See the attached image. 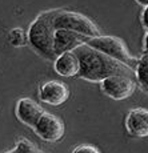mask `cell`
Instances as JSON below:
<instances>
[{
    "mask_svg": "<svg viewBox=\"0 0 148 153\" xmlns=\"http://www.w3.org/2000/svg\"><path fill=\"white\" fill-rule=\"evenodd\" d=\"M73 53L78 56L80 69L79 76L88 81H103L114 75H134L132 69L123 63L109 57V56L91 48L90 45H80L73 49Z\"/></svg>",
    "mask_w": 148,
    "mask_h": 153,
    "instance_id": "obj_1",
    "label": "cell"
},
{
    "mask_svg": "<svg viewBox=\"0 0 148 153\" xmlns=\"http://www.w3.org/2000/svg\"><path fill=\"white\" fill-rule=\"evenodd\" d=\"M143 24H144V27L148 29V5L146 7V10H144V12H143Z\"/></svg>",
    "mask_w": 148,
    "mask_h": 153,
    "instance_id": "obj_16",
    "label": "cell"
},
{
    "mask_svg": "<svg viewBox=\"0 0 148 153\" xmlns=\"http://www.w3.org/2000/svg\"><path fill=\"white\" fill-rule=\"evenodd\" d=\"M43 108L34 101L32 99L23 97L17 101L16 104V116L23 124L28 126H35L39 119L43 114Z\"/></svg>",
    "mask_w": 148,
    "mask_h": 153,
    "instance_id": "obj_9",
    "label": "cell"
},
{
    "mask_svg": "<svg viewBox=\"0 0 148 153\" xmlns=\"http://www.w3.org/2000/svg\"><path fill=\"white\" fill-rule=\"evenodd\" d=\"M5 153H16L15 151H10V152H5Z\"/></svg>",
    "mask_w": 148,
    "mask_h": 153,
    "instance_id": "obj_19",
    "label": "cell"
},
{
    "mask_svg": "<svg viewBox=\"0 0 148 153\" xmlns=\"http://www.w3.org/2000/svg\"><path fill=\"white\" fill-rule=\"evenodd\" d=\"M87 39L88 37L76 33V32L68 31V29H56L54 40V49L56 56H60L66 52H72L78 47L85 44Z\"/></svg>",
    "mask_w": 148,
    "mask_h": 153,
    "instance_id": "obj_7",
    "label": "cell"
},
{
    "mask_svg": "<svg viewBox=\"0 0 148 153\" xmlns=\"http://www.w3.org/2000/svg\"><path fill=\"white\" fill-rule=\"evenodd\" d=\"M39 96L41 101L49 105H60L67 101L68 96H70V91H68V87L66 84L56 80H51L41 85Z\"/></svg>",
    "mask_w": 148,
    "mask_h": 153,
    "instance_id": "obj_8",
    "label": "cell"
},
{
    "mask_svg": "<svg viewBox=\"0 0 148 153\" xmlns=\"http://www.w3.org/2000/svg\"><path fill=\"white\" fill-rule=\"evenodd\" d=\"M28 40V35L24 33L22 28H13L8 35V42L13 47H23Z\"/></svg>",
    "mask_w": 148,
    "mask_h": 153,
    "instance_id": "obj_13",
    "label": "cell"
},
{
    "mask_svg": "<svg viewBox=\"0 0 148 153\" xmlns=\"http://www.w3.org/2000/svg\"><path fill=\"white\" fill-rule=\"evenodd\" d=\"M13 151L16 153H40L36 149V146L32 143H29L28 140H20Z\"/></svg>",
    "mask_w": 148,
    "mask_h": 153,
    "instance_id": "obj_14",
    "label": "cell"
},
{
    "mask_svg": "<svg viewBox=\"0 0 148 153\" xmlns=\"http://www.w3.org/2000/svg\"><path fill=\"white\" fill-rule=\"evenodd\" d=\"M136 77L143 89L148 91V53L146 52L136 64Z\"/></svg>",
    "mask_w": 148,
    "mask_h": 153,
    "instance_id": "obj_12",
    "label": "cell"
},
{
    "mask_svg": "<svg viewBox=\"0 0 148 153\" xmlns=\"http://www.w3.org/2000/svg\"><path fill=\"white\" fill-rule=\"evenodd\" d=\"M58 11L44 12L31 24L28 31V42L39 53L47 59H54L56 53L54 49L55 40V16Z\"/></svg>",
    "mask_w": 148,
    "mask_h": 153,
    "instance_id": "obj_2",
    "label": "cell"
},
{
    "mask_svg": "<svg viewBox=\"0 0 148 153\" xmlns=\"http://www.w3.org/2000/svg\"><path fill=\"white\" fill-rule=\"evenodd\" d=\"M136 1H138L139 4L144 5V7H147V5H148V0H136Z\"/></svg>",
    "mask_w": 148,
    "mask_h": 153,
    "instance_id": "obj_17",
    "label": "cell"
},
{
    "mask_svg": "<svg viewBox=\"0 0 148 153\" xmlns=\"http://www.w3.org/2000/svg\"><path fill=\"white\" fill-rule=\"evenodd\" d=\"M34 128L37 136L48 143L59 141L64 136L63 120L52 113H43Z\"/></svg>",
    "mask_w": 148,
    "mask_h": 153,
    "instance_id": "obj_6",
    "label": "cell"
},
{
    "mask_svg": "<svg viewBox=\"0 0 148 153\" xmlns=\"http://www.w3.org/2000/svg\"><path fill=\"white\" fill-rule=\"evenodd\" d=\"M72 153H100V151L96 146L85 144V145H79L78 148H75V151Z\"/></svg>",
    "mask_w": 148,
    "mask_h": 153,
    "instance_id": "obj_15",
    "label": "cell"
},
{
    "mask_svg": "<svg viewBox=\"0 0 148 153\" xmlns=\"http://www.w3.org/2000/svg\"><path fill=\"white\" fill-rule=\"evenodd\" d=\"M79 69H80V63L79 59L73 52H66L58 56L55 61V71L60 76H66V77H72L75 75H79Z\"/></svg>",
    "mask_w": 148,
    "mask_h": 153,
    "instance_id": "obj_11",
    "label": "cell"
},
{
    "mask_svg": "<svg viewBox=\"0 0 148 153\" xmlns=\"http://www.w3.org/2000/svg\"><path fill=\"white\" fill-rule=\"evenodd\" d=\"M85 44L90 45L91 48L96 49V51H99V52H102V53L117 60L119 63L126 64L129 68L134 67L135 64H138L135 61V59L129 55L126 44L121 42L120 39H117V37H114V36L88 37Z\"/></svg>",
    "mask_w": 148,
    "mask_h": 153,
    "instance_id": "obj_3",
    "label": "cell"
},
{
    "mask_svg": "<svg viewBox=\"0 0 148 153\" xmlns=\"http://www.w3.org/2000/svg\"><path fill=\"white\" fill-rule=\"evenodd\" d=\"M135 80L131 75H114L102 81V91L114 100L127 99L135 91Z\"/></svg>",
    "mask_w": 148,
    "mask_h": 153,
    "instance_id": "obj_5",
    "label": "cell"
},
{
    "mask_svg": "<svg viewBox=\"0 0 148 153\" xmlns=\"http://www.w3.org/2000/svg\"><path fill=\"white\" fill-rule=\"evenodd\" d=\"M146 52L148 53V32H147V36H146Z\"/></svg>",
    "mask_w": 148,
    "mask_h": 153,
    "instance_id": "obj_18",
    "label": "cell"
},
{
    "mask_svg": "<svg viewBox=\"0 0 148 153\" xmlns=\"http://www.w3.org/2000/svg\"><path fill=\"white\" fill-rule=\"evenodd\" d=\"M128 132L135 137L148 136V109L135 108L128 113L126 120Z\"/></svg>",
    "mask_w": 148,
    "mask_h": 153,
    "instance_id": "obj_10",
    "label": "cell"
},
{
    "mask_svg": "<svg viewBox=\"0 0 148 153\" xmlns=\"http://www.w3.org/2000/svg\"><path fill=\"white\" fill-rule=\"evenodd\" d=\"M56 29H68L76 32L85 37H97L100 36L99 28L95 23L87 16L78 12H68V11H58L55 16Z\"/></svg>",
    "mask_w": 148,
    "mask_h": 153,
    "instance_id": "obj_4",
    "label": "cell"
}]
</instances>
